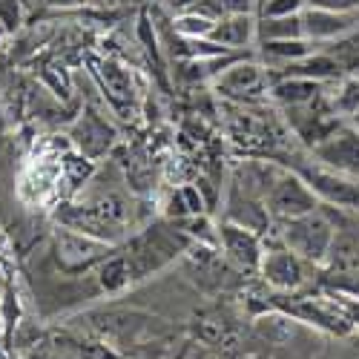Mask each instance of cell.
Listing matches in <instances>:
<instances>
[{
    "label": "cell",
    "mask_w": 359,
    "mask_h": 359,
    "mask_svg": "<svg viewBox=\"0 0 359 359\" xmlns=\"http://www.w3.org/2000/svg\"><path fill=\"white\" fill-rule=\"evenodd\" d=\"M334 236H337L334 219L325 213V207H316V210L305 216L285 219L279 230V242L308 264H325Z\"/></svg>",
    "instance_id": "6da1fadb"
},
{
    "label": "cell",
    "mask_w": 359,
    "mask_h": 359,
    "mask_svg": "<svg viewBox=\"0 0 359 359\" xmlns=\"http://www.w3.org/2000/svg\"><path fill=\"white\" fill-rule=\"evenodd\" d=\"M299 175H302V182L313 190L319 204H331V207H339V210L359 213V178L337 172L325 164L299 167Z\"/></svg>",
    "instance_id": "7a4b0ae2"
},
{
    "label": "cell",
    "mask_w": 359,
    "mask_h": 359,
    "mask_svg": "<svg viewBox=\"0 0 359 359\" xmlns=\"http://www.w3.org/2000/svg\"><path fill=\"white\" fill-rule=\"evenodd\" d=\"M264 207L271 219H296V216H305L311 210L319 207V198L313 196V190L302 182V175L299 172H285L279 170V175L273 178L271 190L264 196Z\"/></svg>",
    "instance_id": "3957f363"
},
{
    "label": "cell",
    "mask_w": 359,
    "mask_h": 359,
    "mask_svg": "<svg viewBox=\"0 0 359 359\" xmlns=\"http://www.w3.org/2000/svg\"><path fill=\"white\" fill-rule=\"evenodd\" d=\"M216 93L233 101H245L253 98L259 93H267L271 89V75L259 61H230L216 78H213Z\"/></svg>",
    "instance_id": "277c9868"
},
{
    "label": "cell",
    "mask_w": 359,
    "mask_h": 359,
    "mask_svg": "<svg viewBox=\"0 0 359 359\" xmlns=\"http://www.w3.org/2000/svg\"><path fill=\"white\" fill-rule=\"evenodd\" d=\"M216 230H219V248L224 250V259L233 267H238L242 273H259V264H262V256H264L259 233H253L242 224H233L227 219Z\"/></svg>",
    "instance_id": "5b68a950"
},
{
    "label": "cell",
    "mask_w": 359,
    "mask_h": 359,
    "mask_svg": "<svg viewBox=\"0 0 359 359\" xmlns=\"http://www.w3.org/2000/svg\"><path fill=\"white\" fill-rule=\"evenodd\" d=\"M305 259H299L282 242L276 248H267L259 264V276L271 285L276 293H293L305 285Z\"/></svg>",
    "instance_id": "8992f818"
},
{
    "label": "cell",
    "mask_w": 359,
    "mask_h": 359,
    "mask_svg": "<svg viewBox=\"0 0 359 359\" xmlns=\"http://www.w3.org/2000/svg\"><path fill=\"white\" fill-rule=\"evenodd\" d=\"M302 26H305V38L322 49L325 43H337L353 35L359 29V12H331V9L305 6Z\"/></svg>",
    "instance_id": "52a82bcc"
},
{
    "label": "cell",
    "mask_w": 359,
    "mask_h": 359,
    "mask_svg": "<svg viewBox=\"0 0 359 359\" xmlns=\"http://www.w3.org/2000/svg\"><path fill=\"white\" fill-rule=\"evenodd\" d=\"M57 222H61V227L78 230L83 236H93V238L107 242V245H115L118 238L124 236V224L107 219L93 204H64L61 210H57Z\"/></svg>",
    "instance_id": "ba28073f"
},
{
    "label": "cell",
    "mask_w": 359,
    "mask_h": 359,
    "mask_svg": "<svg viewBox=\"0 0 359 359\" xmlns=\"http://www.w3.org/2000/svg\"><path fill=\"white\" fill-rule=\"evenodd\" d=\"M313 156L325 167L359 178V133L348 124L334 130L322 144L313 147Z\"/></svg>",
    "instance_id": "9c48e42d"
},
{
    "label": "cell",
    "mask_w": 359,
    "mask_h": 359,
    "mask_svg": "<svg viewBox=\"0 0 359 359\" xmlns=\"http://www.w3.org/2000/svg\"><path fill=\"white\" fill-rule=\"evenodd\" d=\"M107 250H109L107 242H98V238L83 236L78 230L57 227V233H55V253L61 259V264L69 267V271H78V267L98 262L101 256H107Z\"/></svg>",
    "instance_id": "30bf717a"
},
{
    "label": "cell",
    "mask_w": 359,
    "mask_h": 359,
    "mask_svg": "<svg viewBox=\"0 0 359 359\" xmlns=\"http://www.w3.org/2000/svg\"><path fill=\"white\" fill-rule=\"evenodd\" d=\"M256 12L245 15H222L210 32V41L224 46L227 52H245L256 43Z\"/></svg>",
    "instance_id": "8fae6325"
},
{
    "label": "cell",
    "mask_w": 359,
    "mask_h": 359,
    "mask_svg": "<svg viewBox=\"0 0 359 359\" xmlns=\"http://www.w3.org/2000/svg\"><path fill=\"white\" fill-rule=\"evenodd\" d=\"M327 83H319V81H311V78H290V75H282L279 81L271 83L267 93L273 95V101H279L285 109H296V107H308L313 104L316 98L325 95Z\"/></svg>",
    "instance_id": "7c38bea8"
},
{
    "label": "cell",
    "mask_w": 359,
    "mask_h": 359,
    "mask_svg": "<svg viewBox=\"0 0 359 359\" xmlns=\"http://www.w3.org/2000/svg\"><path fill=\"white\" fill-rule=\"evenodd\" d=\"M112 138H115L112 127L104 121V118L93 115V112H86L81 121L75 124V130H72V141L78 144L81 156H86V158L104 156L109 149V144H112Z\"/></svg>",
    "instance_id": "4fadbf2b"
},
{
    "label": "cell",
    "mask_w": 359,
    "mask_h": 359,
    "mask_svg": "<svg viewBox=\"0 0 359 359\" xmlns=\"http://www.w3.org/2000/svg\"><path fill=\"white\" fill-rule=\"evenodd\" d=\"M227 222L233 224H242L253 233H262L271 227V213H267V207L262 198L245 193V190H233V196L227 198Z\"/></svg>",
    "instance_id": "5bb4252c"
},
{
    "label": "cell",
    "mask_w": 359,
    "mask_h": 359,
    "mask_svg": "<svg viewBox=\"0 0 359 359\" xmlns=\"http://www.w3.org/2000/svg\"><path fill=\"white\" fill-rule=\"evenodd\" d=\"M313 49H319V46H313L305 38L302 41H264V43H259L256 55L264 69H285L287 64L308 57Z\"/></svg>",
    "instance_id": "9a60e30c"
},
{
    "label": "cell",
    "mask_w": 359,
    "mask_h": 359,
    "mask_svg": "<svg viewBox=\"0 0 359 359\" xmlns=\"http://www.w3.org/2000/svg\"><path fill=\"white\" fill-rule=\"evenodd\" d=\"M325 267L331 273H351L359 271V233L356 230H337L331 250H327Z\"/></svg>",
    "instance_id": "2e32d148"
},
{
    "label": "cell",
    "mask_w": 359,
    "mask_h": 359,
    "mask_svg": "<svg viewBox=\"0 0 359 359\" xmlns=\"http://www.w3.org/2000/svg\"><path fill=\"white\" fill-rule=\"evenodd\" d=\"M302 38H305L302 15H290V18H259L256 20V41L259 43H264V41H302Z\"/></svg>",
    "instance_id": "e0dca14e"
},
{
    "label": "cell",
    "mask_w": 359,
    "mask_h": 359,
    "mask_svg": "<svg viewBox=\"0 0 359 359\" xmlns=\"http://www.w3.org/2000/svg\"><path fill=\"white\" fill-rule=\"evenodd\" d=\"M327 104H331V109L339 115V118H348L359 109V75H345L339 81L331 83V89H327Z\"/></svg>",
    "instance_id": "ac0fdd59"
},
{
    "label": "cell",
    "mask_w": 359,
    "mask_h": 359,
    "mask_svg": "<svg viewBox=\"0 0 359 359\" xmlns=\"http://www.w3.org/2000/svg\"><path fill=\"white\" fill-rule=\"evenodd\" d=\"M98 75H101V83H104V89L109 93V98L115 104L133 98V75H130V69L118 67L112 61H104L101 69H98Z\"/></svg>",
    "instance_id": "d6986e66"
},
{
    "label": "cell",
    "mask_w": 359,
    "mask_h": 359,
    "mask_svg": "<svg viewBox=\"0 0 359 359\" xmlns=\"http://www.w3.org/2000/svg\"><path fill=\"white\" fill-rule=\"evenodd\" d=\"M213 26H216V20H213V18H204V15L190 12V9L178 12V15L172 18V32H175L178 38H184V41H201V38H210Z\"/></svg>",
    "instance_id": "ffe728a7"
},
{
    "label": "cell",
    "mask_w": 359,
    "mask_h": 359,
    "mask_svg": "<svg viewBox=\"0 0 359 359\" xmlns=\"http://www.w3.org/2000/svg\"><path fill=\"white\" fill-rule=\"evenodd\" d=\"M130 282H133V273H130L127 253H124V256H112V259H107V262L101 264V271H98V285H101V290L118 293V290H124Z\"/></svg>",
    "instance_id": "44dd1931"
},
{
    "label": "cell",
    "mask_w": 359,
    "mask_h": 359,
    "mask_svg": "<svg viewBox=\"0 0 359 359\" xmlns=\"http://www.w3.org/2000/svg\"><path fill=\"white\" fill-rule=\"evenodd\" d=\"M302 12L305 0H256V18H290Z\"/></svg>",
    "instance_id": "7402d4cb"
},
{
    "label": "cell",
    "mask_w": 359,
    "mask_h": 359,
    "mask_svg": "<svg viewBox=\"0 0 359 359\" xmlns=\"http://www.w3.org/2000/svg\"><path fill=\"white\" fill-rule=\"evenodd\" d=\"M327 296L334 299V305L339 308V313L345 316V322L353 327V331H359V296H351V293H339V290H331Z\"/></svg>",
    "instance_id": "603a6c76"
},
{
    "label": "cell",
    "mask_w": 359,
    "mask_h": 359,
    "mask_svg": "<svg viewBox=\"0 0 359 359\" xmlns=\"http://www.w3.org/2000/svg\"><path fill=\"white\" fill-rule=\"evenodd\" d=\"M305 6L331 9V12H359V0H305Z\"/></svg>",
    "instance_id": "cb8c5ba5"
},
{
    "label": "cell",
    "mask_w": 359,
    "mask_h": 359,
    "mask_svg": "<svg viewBox=\"0 0 359 359\" xmlns=\"http://www.w3.org/2000/svg\"><path fill=\"white\" fill-rule=\"evenodd\" d=\"M219 6L224 9V15H245L256 12V0H219Z\"/></svg>",
    "instance_id": "d4e9b609"
},
{
    "label": "cell",
    "mask_w": 359,
    "mask_h": 359,
    "mask_svg": "<svg viewBox=\"0 0 359 359\" xmlns=\"http://www.w3.org/2000/svg\"><path fill=\"white\" fill-rule=\"evenodd\" d=\"M46 4H52V6H61V9H67V6H78V4H86V0H46Z\"/></svg>",
    "instance_id": "484cf974"
},
{
    "label": "cell",
    "mask_w": 359,
    "mask_h": 359,
    "mask_svg": "<svg viewBox=\"0 0 359 359\" xmlns=\"http://www.w3.org/2000/svg\"><path fill=\"white\" fill-rule=\"evenodd\" d=\"M348 127H353V130L359 133V109H356V112H353V115L348 118Z\"/></svg>",
    "instance_id": "4316f807"
},
{
    "label": "cell",
    "mask_w": 359,
    "mask_h": 359,
    "mask_svg": "<svg viewBox=\"0 0 359 359\" xmlns=\"http://www.w3.org/2000/svg\"><path fill=\"white\" fill-rule=\"evenodd\" d=\"M172 4H178L182 9H187V6H193V4H196V0H172Z\"/></svg>",
    "instance_id": "83f0119b"
},
{
    "label": "cell",
    "mask_w": 359,
    "mask_h": 359,
    "mask_svg": "<svg viewBox=\"0 0 359 359\" xmlns=\"http://www.w3.org/2000/svg\"><path fill=\"white\" fill-rule=\"evenodd\" d=\"M4 35H6V26H4V23H0V38H4Z\"/></svg>",
    "instance_id": "f1b7e54d"
},
{
    "label": "cell",
    "mask_w": 359,
    "mask_h": 359,
    "mask_svg": "<svg viewBox=\"0 0 359 359\" xmlns=\"http://www.w3.org/2000/svg\"><path fill=\"white\" fill-rule=\"evenodd\" d=\"M0 334H4V313H0Z\"/></svg>",
    "instance_id": "f546056e"
},
{
    "label": "cell",
    "mask_w": 359,
    "mask_h": 359,
    "mask_svg": "<svg viewBox=\"0 0 359 359\" xmlns=\"http://www.w3.org/2000/svg\"><path fill=\"white\" fill-rule=\"evenodd\" d=\"M0 248H4V236H0Z\"/></svg>",
    "instance_id": "4dcf8cb0"
}]
</instances>
